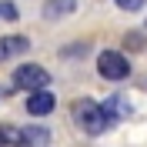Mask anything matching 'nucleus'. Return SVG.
Segmentation results:
<instances>
[{"label":"nucleus","instance_id":"1","mask_svg":"<svg viewBox=\"0 0 147 147\" xmlns=\"http://www.w3.org/2000/svg\"><path fill=\"white\" fill-rule=\"evenodd\" d=\"M74 124L87 134V137H100L104 130L114 124V120L107 117V110H104V104H97V100H90V97H80V100L74 104Z\"/></svg>","mask_w":147,"mask_h":147},{"label":"nucleus","instance_id":"2","mask_svg":"<svg viewBox=\"0 0 147 147\" xmlns=\"http://www.w3.org/2000/svg\"><path fill=\"white\" fill-rule=\"evenodd\" d=\"M97 74H100L104 80L120 84V80L130 77V64H127V57L117 54V50H100L97 54Z\"/></svg>","mask_w":147,"mask_h":147},{"label":"nucleus","instance_id":"3","mask_svg":"<svg viewBox=\"0 0 147 147\" xmlns=\"http://www.w3.org/2000/svg\"><path fill=\"white\" fill-rule=\"evenodd\" d=\"M47 84H50V74L40 64H20L17 70H13V87H17V90H40Z\"/></svg>","mask_w":147,"mask_h":147},{"label":"nucleus","instance_id":"4","mask_svg":"<svg viewBox=\"0 0 147 147\" xmlns=\"http://www.w3.org/2000/svg\"><path fill=\"white\" fill-rule=\"evenodd\" d=\"M54 107H57V97L47 87L30 90V97H27V114L30 117H47V114H54Z\"/></svg>","mask_w":147,"mask_h":147},{"label":"nucleus","instance_id":"5","mask_svg":"<svg viewBox=\"0 0 147 147\" xmlns=\"http://www.w3.org/2000/svg\"><path fill=\"white\" fill-rule=\"evenodd\" d=\"M27 47H30V40H27V37H20V34H13V37H0V60H10V57L27 54Z\"/></svg>","mask_w":147,"mask_h":147},{"label":"nucleus","instance_id":"6","mask_svg":"<svg viewBox=\"0 0 147 147\" xmlns=\"http://www.w3.org/2000/svg\"><path fill=\"white\" fill-rule=\"evenodd\" d=\"M77 10V0H47L44 3V17L47 20H60V17H70Z\"/></svg>","mask_w":147,"mask_h":147},{"label":"nucleus","instance_id":"7","mask_svg":"<svg viewBox=\"0 0 147 147\" xmlns=\"http://www.w3.org/2000/svg\"><path fill=\"white\" fill-rule=\"evenodd\" d=\"M104 110H107L110 120H117V117H127L130 114V104L124 100V94H110L107 100H104Z\"/></svg>","mask_w":147,"mask_h":147},{"label":"nucleus","instance_id":"8","mask_svg":"<svg viewBox=\"0 0 147 147\" xmlns=\"http://www.w3.org/2000/svg\"><path fill=\"white\" fill-rule=\"evenodd\" d=\"M0 147H24V130L13 124H0Z\"/></svg>","mask_w":147,"mask_h":147},{"label":"nucleus","instance_id":"9","mask_svg":"<svg viewBox=\"0 0 147 147\" xmlns=\"http://www.w3.org/2000/svg\"><path fill=\"white\" fill-rule=\"evenodd\" d=\"M47 144H50V130H44V127L24 130V147H47Z\"/></svg>","mask_w":147,"mask_h":147},{"label":"nucleus","instance_id":"10","mask_svg":"<svg viewBox=\"0 0 147 147\" xmlns=\"http://www.w3.org/2000/svg\"><path fill=\"white\" fill-rule=\"evenodd\" d=\"M114 3H117L120 10H127V13H134V10H140L147 3V0H114Z\"/></svg>","mask_w":147,"mask_h":147},{"label":"nucleus","instance_id":"11","mask_svg":"<svg viewBox=\"0 0 147 147\" xmlns=\"http://www.w3.org/2000/svg\"><path fill=\"white\" fill-rule=\"evenodd\" d=\"M0 17L3 20H17V7L13 3H0Z\"/></svg>","mask_w":147,"mask_h":147}]
</instances>
